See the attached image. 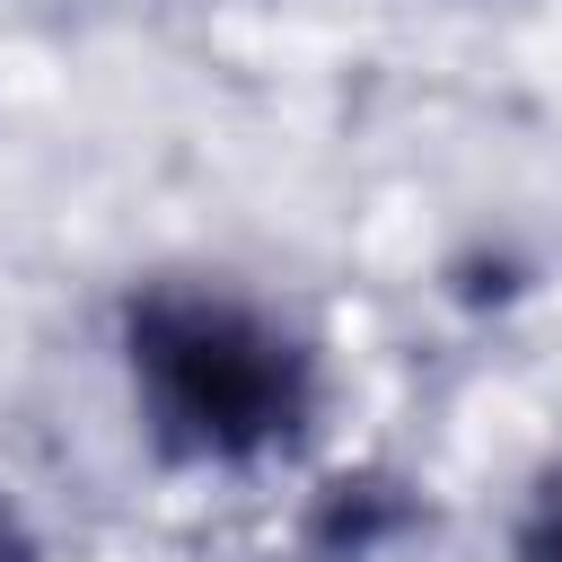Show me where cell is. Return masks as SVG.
<instances>
[{
    "instance_id": "obj_1",
    "label": "cell",
    "mask_w": 562,
    "mask_h": 562,
    "mask_svg": "<svg viewBox=\"0 0 562 562\" xmlns=\"http://www.w3.org/2000/svg\"><path fill=\"white\" fill-rule=\"evenodd\" d=\"M123 369L176 465H263L316 422V351L220 281H149L123 299Z\"/></svg>"
},
{
    "instance_id": "obj_2",
    "label": "cell",
    "mask_w": 562,
    "mask_h": 562,
    "mask_svg": "<svg viewBox=\"0 0 562 562\" xmlns=\"http://www.w3.org/2000/svg\"><path fill=\"white\" fill-rule=\"evenodd\" d=\"M509 562H562V474H544V483H536V501L518 509Z\"/></svg>"
},
{
    "instance_id": "obj_3",
    "label": "cell",
    "mask_w": 562,
    "mask_h": 562,
    "mask_svg": "<svg viewBox=\"0 0 562 562\" xmlns=\"http://www.w3.org/2000/svg\"><path fill=\"white\" fill-rule=\"evenodd\" d=\"M0 562H35V536H26V518L0 501Z\"/></svg>"
}]
</instances>
